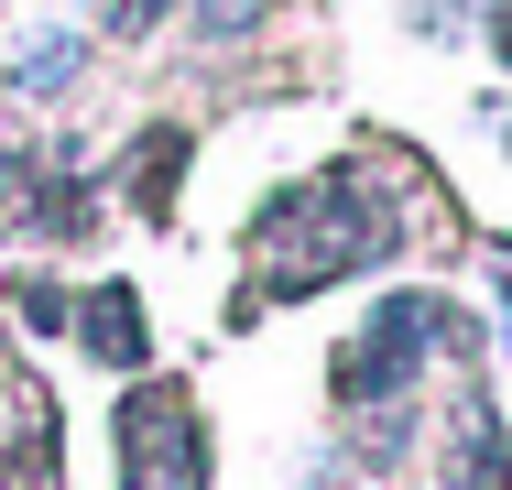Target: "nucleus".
Masks as SVG:
<instances>
[{"mask_svg": "<svg viewBox=\"0 0 512 490\" xmlns=\"http://www.w3.org/2000/svg\"><path fill=\"white\" fill-rule=\"evenodd\" d=\"M393 240H404V218L360 186L349 164H327L316 186H284L273 207H262L240 316H251V305H306V294H316V284H338V273H371Z\"/></svg>", "mask_w": 512, "mask_h": 490, "instance_id": "obj_1", "label": "nucleus"}, {"mask_svg": "<svg viewBox=\"0 0 512 490\" xmlns=\"http://www.w3.org/2000/svg\"><path fill=\"white\" fill-rule=\"evenodd\" d=\"M436 338H447V305H436V294H382V305L360 316V338L338 349V403H349V414L404 403V392L425 382V360H436Z\"/></svg>", "mask_w": 512, "mask_h": 490, "instance_id": "obj_2", "label": "nucleus"}, {"mask_svg": "<svg viewBox=\"0 0 512 490\" xmlns=\"http://www.w3.org/2000/svg\"><path fill=\"white\" fill-rule=\"evenodd\" d=\"M109 447H120V490H207V425H197V403L164 392V382L120 392Z\"/></svg>", "mask_w": 512, "mask_h": 490, "instance_id": "obj_3", "label": "nucleus"}, {"mask_svg": "<svg viewBox=\"0 0 512 490\" xmlns=\"http://www.w3.org/2000/svg\"><path fill=\"white\" fill-rule=\"evenodd\" d=\"M436 490H512V425H502V403L480 382H458V425H447Z\"/></svg>", "mask_w": 512, "mask_h": 490, "instance_id": "obj_4", "label": "nucleus"}, {"mask_svg": "<svg viewBox=\"0 0 512 490\" xmlns=\"http://www.w3.org/2000/svg\"><path fill=\"white\" fill-rule=\"evenodd\" d=\"M66 327H77V349H88L99 371H142V360H153V327H142V294L131 284H88V305H77Z\"/></svg>", "mask_w": 512, "mask_h": 490, "instance_id": "obj_5", "label": "nucleus"}, {"mask_svg": "<svg viewBox=\"0 0 512 490\" xmlns=\"http://www.w3.org/2000/svg\"><path fill=\"white\" fill-rule=\"evenodd\" d=\"M175 186H186V131L175 120H153L142 142H131V175H120V196H131V218H175Z\"/></svg>", "mask_w": 512, "mask_h": 490, "instance_id": "obj_6", "label": "nucleus"}, {"mask_svg": "<svg viewBox=\"0 0 512 490\" xmlns=\"http://www.w3.org/2000/svg\"><path fill=\"white\" fill-rule=\"evenodd\" d=\"M77 55H88V33H66V44L22 55V66H11V88H66V77H77Z\"/></svg>", "mask_w": 512, "mask_h": 490, "instance_id": "obj_7", "label": "nucleus"}, {"mask_svg": "<svg viewBox=\"0 0 512 490\" xmlns=\"http://www.w3.org/2000/svg\"><path fill=\"white\" fill-rule=\"evenodd\" d=\"M11 294H22V327H66V316H77L66 284H11Z\"/></svg>", "mask_w": 512, "mask_h": 490, "instance_id": "obj_8", "label": "nucleus"}, {"mask_svg": "<svg viewBox=\"0 0 512 490\" xmlns=\"http://www.w3.org/2000/svg\"><path fill=\"white\" fill-rule=\"evenodd\" d=\"M164 11H175V0H120L109 22H120V33H164Z\"/></svg>", "mask_w": 512, "mask_h": 490, "instance_id": "obj_9", "label": "nucleus"}, {"mask_svg": "<svg viewBox=\"0 0 512 490\" xmlns=\"http://www.w3.org/2000/svg\"><path fill=\"white\" fill-rule=\"evenodd\" d=\"M491 44H502V66H512V0H502V11H491Z\"/></svg>", "mask_w": 512, "mask_h": 490, "instance_id": "obj_10", "label": "nucleus"}, {"mask_svg": "<svg viewBox=\"0 0 512 490\" xmlns=\"http://www.w3.org/2000/svg\"><path fill=\"white\" fill-rule=\"evenodd\" d=\"M502 327H512V284H502Z\"/></svg>", "mask_w": 512, "mask_h": 490, "instance_id": "obj_11", "label": "nucleus"}, {"mask_svg": "<svg viewBox=\"0 0 512 490\" xmlns=\"http://www.w3.org/2000/svg\"><path fill=\"white\" fill-rule=\"evenodd\" d=\"M502 142H512V109H502Z\"/></svg>", "mask_w": 512, "mask_h": 490, "instance_id": "obj_12", "label": "nucleus"}]
</instances>
